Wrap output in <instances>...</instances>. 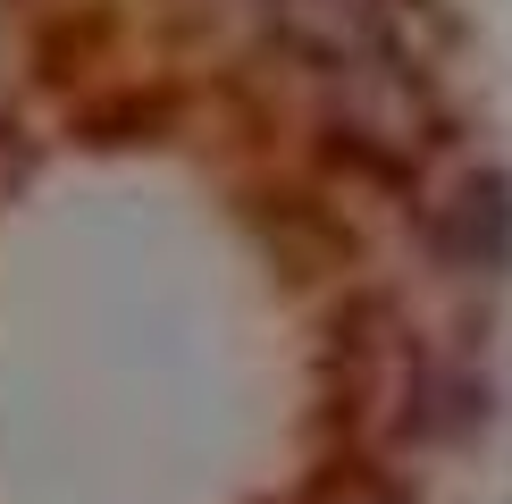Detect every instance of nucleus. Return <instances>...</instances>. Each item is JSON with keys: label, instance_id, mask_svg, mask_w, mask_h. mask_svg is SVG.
I'll return each instance as SVG.
<instances>
[{"label": "nucleus", "instance_id": "obj_1", "mask_svg": "<svg viewBox=\"0 0 512 504\" xmlns=\"http://www.w3.org/2000/svg\"><path fill=\"white\" fill-rule=\"evenodd\" d=\"M269 26L328 84L403 68V0H269Z\"/></svg>", "mask_w": 512, "mask_h": 504}, {"label": "nucleus", "instance_id": "obj_2", "mask_svg": "<svg viewBox=\"0 0 512 504\" xmlns=\"http://www.w3.org/2000/svg\"><path fill=\"white\" fill-rule=\"evenodd\" d=\"M319 504H387V496H370V488H336V496H319Z\"/></svg>", "mask_w": 512, "mask_h": 504}]
</instances>
